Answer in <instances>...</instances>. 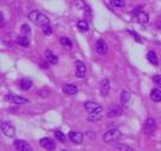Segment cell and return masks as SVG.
<instances>
[{
    "instance_id": "cell-31",
    "label": "cell",
    "mask_w": 161,
    "mask_h": 151,
    "mask_svg": "<svg viewBox=\"0 0 161 151\" xmlns=\"http://www.w3.org/2000/svg\"><path fill=\"white\" fill-rule=\"evenodd\" d=\"M116 148L117 149H121V150H131V148L130 146H128V145H121V144H116Z\"/></svg>"
},
{
    "instance_id": "cell-22",
    "label": "cell",
    "mask_w": 161,
    "mask_h": 151,
    "mask_svg": "<svg viewBox=\"0 0 161 151\" xmlns=\"http://www.w3.org/2000/svg\"><path fill=\"white\" fill-rule=\"evenodd\" d=\"M102 118V112H91L88 116V121L90 122H98Z\"/></svg>"
},
{
    "instance_id": "cell-28",
    "label": "cell",
    "mask_w": 161,
    "mask_h": 151,
    "mask_svg": "<svg viewBox=\"0 0 161 151\" xmlns=\"http://www.w3.org/2000/svg\"><path fill=\"white\" fill-rule=\"evenodd\" d=\"M153 81L155 83V85L158 87H160L161 89V75H156L153 77Z\"/></svg>"
},
{
    "instance_id": "cell-21",
    "label": "cell",
    "mask_w": 161,
    "mask_h": 151,
    "mask_svg": "<svg viewBox=\"0 0 161 151\" xmlns=\"http://www.w3.org/2000/svg\"><path fill=\"white\" fill-rule=\"evenodd\" d=\"M31 86H32V81H31V79L25 78V79H23V81H20V89H21V90H24V91L30 90Z\"/></svg>"
},
{
    "instance_id": "cell-24",
    "label": "cell",
    "mask_w": 161,
    "mask_h": 151,
    "mask_svg": "<svg viewBox=\"0 0 161 151\" xmlns=\"http://www.w3.org/2000/svg\"><path fill=\"white\" fill-rule=\"evenodd\" d=\"M60 44L64 46L65 49H71V47H72L71 40L68 38V37H62V38H60Z\"/></svg>"
},
{
    "instance_id": "cell-6",
    "label": "cell",
    "mask_w": 161,
    "mask_h": 151,
    "mask_svg": "<svg viewBox=\"0 0 161 151\" xmlns=\"http://www.w3.org/2000/svg\"><path fill=\"white\" fill-rule=\"evenodd\" d=\"M75 65H76V77L80 78V79L84 78V77H86V64H84L83 61L77 60L75 63Z\"/></svg>"
},
{
    "instance_id": "cell-29",
    "label": "cell",
    "mask_w": 161,
    "mask_h": 151,
    "mask_svg": "<svg viewBox=\"0 0 161 151\" xmlns=\"http://www.w3.org/2000/svg\"><path fill=\"white\" fill-rule=\"evenodd\" d=\"M20 31H21V33L23 34H27V33H30L31 30H30V26L29 25H26V24H24V25L21 26V29H20Z\"/></svg>"
},
{
    "instance_id": "cell-14",
    "label": "cell",
    "mask_w": 161,
    "mask_h": 151,
    "mask_svg": "<svg viewBox=\"0 0 161 151\" xmlns=\"http://www.w3.org/2000/svg\"><path fill=\"white\" fill-rule=\"evenodd\" d=\"M63 92L65 93V95H68V96H74V95H76L77 93V87H76V85H74V84H65V85L63 86Z\"/></svg>"
},
{
    "instance_id": "cell-19",
    "label": "cell",
    "mask_w": 161,
    "mask_h": 151,
    "mask_svg": "<svg viewBox=\"0 0 161 151\" xmlns=\"http://www.w3.org/2000/svg\"><path fill=\"white\" fill-rule=\"evenodd\" d=\"M17 43H18V45H20L21 47H27V46L30 45V39L27 38V35H19L18 37V39H17Z\"/></svg>"
},
{
    "instance_id": "cell-3",
    "label": "cell",
    "mask_w": 161,
    "mask_h": 151,
    "mask_svg": "<svg viewBox=\"0 0 161 151\" xmlns=\"http://www.w3.org/2000/svg\"><path fill=\"white\" fill-rule=\"evenodd\" d=\"M1 132L5 135L6 137H13L15 133L14 126L10 124L8 122H3L1 123Z\"/></svg>"
},
{
    "instance_id": "cell-11",
    "label": "cell",
    "mask_w": 161,
    "mask_h": 151,
    "mask_svg": "<svg viewBox=\"0 0 161 151\" xmlns=\"http://www.w3.org/2000/svg\"><path fill=\"white\" fill-rule=\"evenodd\" d=\"M69 138L72 143L75 144H82L83 142V135L80 132H77V131H69Z\"/></svg>"
},
{
    "instance_id": "cell-16",
    "label": "cell",
    "mask_w": 161,
    "mask_h": 151,
    "mask_svg": "<svg viewBox=\"0 0 161 151\" xmlns=\"http://www.w3.org/2000/svg\"><path fill=\"white\" fill-rule=\"evenodd\" d=\"M130 98H131V95L130 92H128V91H122L121 92V96H120V102L122 105H127L129 102H130Z\"/></svg>"
},
{
    "instance_id": "cell-7",
    "label": "cell",
    "mask_w": 161,
    "mask_h": 151,
    "mask_svg": "<svg viewBox=\"0 0 161 151\" xmlns=\"http://www.w3.org/2000/svg\"><path fill=\"white\" fill-rule=\"evenodd\" d=\"M13 146L17 151H31L32 148L31 145H29L25 141H21V139H15L13 143Z\"/></svg>"
},
{
    "instance_id": "cell-23",
    "label": "cell",
    "mask_w": 161,
    "mask_h": 151,
    "mask_svg": "<svg viewBox=\"0 0 161 151\" xmlns=\"http://www.w3.org/2000/svg\"><path fill=\"white\" fill-rule=\"evenodd\" d=\"M77 29L80 31V32H86V31L89 30V25H88V23L84 20H80L77 23Z\"/></svg>"
},
{
    "instance_id": "cell-8",
    "label": "cell",
    "mask_w": 161,
    "mask_h": 151,
    "mask_svg": "<svg viewBox=\"0 0 161 151\" xmlns=\"http://www.w3.org/2000/svg\"><path fill=\"white\" fill-rule=\"evenodd\" d=\"M39 144L40 146H43L45 150H53L56 148V143L51 138H49V137H44V138H42L39 141Z\"/></svg>"
},
{
    "instance_id": "cell-12",
    "label": "cell",
    "mask_w": 161,
    "mask_h": 151,
    "mask_svg": "<svg viewBox=\"0 0 161 151\" xmlns=\"http://www.w3.org/2000/svg\"><path fill=\"white\" fill-rule=\"evenodd\" d=\"M109 90H110V83L108 79H103V81L100 83V92L103 97H106L108 93H109Z\"/></svg>"
},
{
    "instance_id": "cell-30",
    "label": "cell",
    "mask_w": 161,
    "mask_h": 151,
    "mask_svg": "<svg viewBox=\"0 0 161 151\" xmlns=\"http://www.w3.org/2000/svg\"><path fill=\"white\" fill-rule=\"evenodd\" d=\"M37 95L39 97H46L47 95H49V91L47 90H39L38 92H37Z\"/></svg>"
},
{
    "instance_id": "cell-18",
    "label": "cell",
    "mask_w": 161,
    "mask_h": 151,
    "mask_svg": "<svg viewBox=\"0 0 161 151\" xmlns=\"http://www.w3.org/2000/svg\"><path fill=\"white\" fill-rule=\"evenodd\" d=\"M147 60L149 61L151 64L153 65H158L159 64V59H158V55L154 51H149L148 53H147Z\"/></svg>"
},
{
    "instance_id": "cell-27",
    "label": "cell",
    "mask_w": 161,
    "mask_h": 151,
    "mask_svg": "<svg viewBox=\"0 0 161 151\" xmlns=\"http://www.w3.org/2000/svg\"><path fill=\"white\" fill-rule=\"evenodd\" d=\"M111 4L115 7H125V0H111Z\"/></svg>"
},
{
    "instance_id": "cell-1",
    "label": "cell",
    "mask_w": 161,
    "mask_h": 151,
    "mask_svg": "<svg viewBox=\"0 0 161 151\" xmlns=\"http://www.w3.org/2000/svg\"><path fill=\"white\" fill-rule=\"evenodd\" d=\"M121 137H122V133L119 129H111V130H108L104 133L103 141L108 144H116L121 139Z\"/></svg>"
},
{
    "instance_id": "cell-25",
    "label": "cell",
    "mask_w": 161,
    "mask_h": 151,
    "mask_svg": "<svg viewBox=\"0 0 161 151\" xmlns=\"http://www.w3.org/2000/svg\"><path fill=\"white\" fill-rule=\"evenodd\" d=\"M42 29H43V33H44L45 35H50L51 33H52V27H51L49 24H47V25L42 26Z\"/></svg>"
},
{
    "instance_id": "cell-4",
    "label": "cell",
    "mask_w": 161,
    "mask_h": 151,
    "mask_svg": "<svg viewBox=\"0 0 161 151\" xmlns=\"http://www.w3.org/2000/svg\"><path fill=\"white\" fill-rule=\"evenodd\" d=\"M156 128V122L153 118H147L145 122V125H143V132L146 135H152Z\"/></svg>"
},
{
    "instance_id": "cell-32",
    "label": "cell",
    "mask_w": 161,
    "mask_h": 151,
    "mask_svg": "<svg viewBox=\"0 0 161 151\" xmlns=\"http://www.w3.org/2000/svg\"><path fill=\"white\" fill-rule=\"evenodd\" d=\"M1 26H4V14L1 13Z\"/></svg>"
},
{
    "instance_id": "cell-2",
    "label": "cell",
    "mask_w": 161,
    "mask_h": 151,
    "mask_svg": "<svg viewBox=\"0 0 161 151\" xmlns=\"http://www.w3.org/2000/svg\"><path fill=\"white\" fill-rule=\"evenodd\" d=\"M29 19L31 21H33L35 24L39 26H44V25H47L50 20H49V18L46 17L45 14H43V13H39V12H37V11H32L29 13Z\"/></svg>"
},
{
    "instance_id": "cell-10",
    "label": "cell",
    "mask_w": 161,
    "mask_h": 151,
    "mask_svg": "<svg viewBox=\"0 0 161 151\" xmlns=\"http://www.w3.org/2000/svg\"><path fill=\"white\" fill-rule=\"evenodd\" d=\"M122 113H123V110H122V107L119 105H113L108 109V117H111V118L120 117Z\"/></svg>"
},
{
    "instance_id": "cell-13",
    "label": "cell",
    "mask_w": 161,
    "mask_h": 151,
    "mask_svg": "<svg viewBox=\"0 0 161 151\" xmlns=\"http://www.w3.org/2000/svg\"><path fill=\"white\" fill-rule=\"evenodd\" d=\"M8 99H10L11 102H13L14 104H18V105H21V104H27V103H29V101H27L26 98H24V97L17 96V95H12V93L8 95Z\"/></svg>"
},
{
    "instance_id": "cell-26",
    "label": "cell",
    "mask_w": 161,
    "mask_h": 151,
    "mask_svg": "<svg viewBox=\"0 0 161 151\" xmlns=\"http://www.w3.org/2000/svg\"><path fill=\"white\" fill-rule=\"evenodd\" d=\"M55 137L58 139V141L62 142V143H64V142H65V136H64V133H63V132H60V131H56Z\"/></svg>"
},
{
    "instance_id": "cell-5",
    "label": "cell",
    "mask_w": 161,
    "mask_h": 151,
    "mask_svg": "<svg viewBox=\"0 0 161 151\" xmlns=\"http://www.w3.org/2000/svg\"><path fill=\"white\" fill-rule=\"evenodd\" d=\"M84 109L89 113H91V112H102L103 111V107L100 104L95 103V102H86L84 103Z\"/></svg>"
},
{
    "instance_id": "cell-33",
    "label": "cell",
    "mask_w": 161,
    "mask_h": 151,
    "mask_svg": "<svg viewBox=\"0 0 161 151\" xmlns=\"http://www.w3.org/2000/svg\"><path fill=\"white\" fill-rule=\"evenodd\" d=\"M158 26H159V27H160V29H161V19H160V21L158 23Z\"/></svg>"
},
{
    "instance_id": "cell-20",
    "label": "cell",
    "mask_w": 161,
    "mask_h": 151,
    "mask_svg": "<svg viewBox=\"0 0 161 151\" xmlns=\"http://www.w3.org/2000/svg\"><path fill=\"white\" fill-rule=\"evenodd\" d=\"M137 21H139L140 24H147V23L149 21V15L147 14L146 12L140 11V12L137 13Z\"/></svg>"
},
{
    "instance_id": "cell-17",
    "label": "cell",
    "mask_w": 161,
    "mask_h": 151,
    "mask_svg": "<svg viewBox=\"0 0 161 151\" xmlns=\"http://www.w3.org/2000/svg\"><path fill=\"white\" fill-rule=\"evenodd\" d=\"M151 99L153 102H155V103L161 102V90L160 89L155 87V89H153V90L151 91Z\"/></svg>"
},
{
    "instance_id": "cell-15",
    "label": "cell",
    "mask_w": 161,
    "mask_h": 151,
    "mask_svg": "<svg viewBox=\"0 0 161 151\" xmlns=\"http://www.w3.org/2000/svg\"><path fill=\"white\" fill-rule=\"evenodd\" d=\"M45 59L49 64H52V65H55V64L58 63V58H57V55H53V53L49 50L45 51Z\"/></svg>"
},
{
    "instance_id": "cell-9",
    "label": "cell",
    "mask_w": 161,
    "mask_h": 151,
    "mask_svg": "<svg viewBox=\"0 0 161 151\" xmlns=\"http://www.w3.org/2000/svg\"><path fill=\"white\" fill-rule=\"evenodd\" d=\"M95 49L98 55H106L107 51H108V45H107V43L103 39H98L96 41Z\"/></svg>"
}]
</instances>
